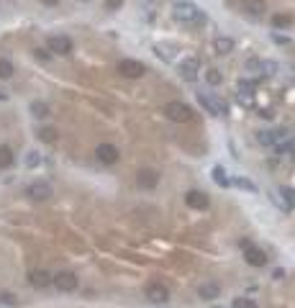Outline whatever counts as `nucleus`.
<instances>
[{"mask_svg": "<svg viewBox=\"0 0 295 308\" xmlns=\"http://www.w3.org/2000/svg\"><path fill=\"white\" fill-rule=\"evenodd\" d=\"M172 18L180 21V24H198V21H203V13H200V8L195 3H185L183 0V3H175Z\"/></svg>", "mask_w": 295, "mask_h": 308, "instance_id": "obj_1", "label": "nucleus"}, {"mask_svg": "<svg viewBox=\"0 0 295 308\" xmlns=\"http://www.w3.org/2000/svg\"><path fill=\"white\" fill-rule=\"evenodd\" d=\"M165 113H167L170 121H177V123H188V121H193V108H190L188 103H177V100H172V103L165 105Z\"/></svg>", "mask_w": 295, "mask_h": 308, "instance_id": "obj_2", "label": "nucleus"}, {"mask_svg": "<svg viewBox=\"0 0 295 308\" xmlns=\"http://www.w3.org/2000/svg\"><path fill=\"white\" fill-rule=\"evenodd\" d=\"M95 157H98V162H103V165H116V162L121 160V151H118L113 144H98V146H95Z\"/></svg>", "mask_w": 295, "mask_h": 308, "instance_id": "obj_3", "label": "nucleus"}, {"mask_svg": "<svg viewBox=\"0 0 295 308\" xmlns=\"http://www.w3.org/2000/svg\"><path fill=\"white\" fill-rule=\"evenodd\" d=\"M198 103H200L211 116H223V113H226V105H223L216 95H211V93H198Z\"/></svg>", "mask_w": 295, "mask_h": 308, "instance_id": "obj_4", "label": "nucleus"}, {"mask_svg": "<svg viewBox=\"0 0 295 308\" xmlns=\"http://www.w3.org/2000/svg\"><path fill=\"white\" fill-rule=\"evenodd\" d=\"M246 70L254 72V75H262V77H272L277 72V64L269 62V59H249L246 62Z\"/></svg>", "mask_w": 295, "mask_h": 308, "instance_id": "obj_5", "label": "nucleus"}, {"mask_svg": "<svg viewBox=\"0 0 295 308\" xmlns=\"http://www.w3.org/2000/svg\"><path fill=\"white\" fill-rule=\"evenodd\" d=\"M118 72H121L123 77L136 80V77H141V75L146 72V67H144V62H136V59H121V62H118Z\"/></svg>", "mask_w": 295, "mask_h": 308, "instance_id": "obj_6", "label": "nucleus"}, {"mask_svg": "<svg viewBox=\"0 0 295 308\" xmlns=\"http://www.w3.org/2000/svg\"><path fill=\"white\" fill-rule=\"evenodd\" d=\"M49 52H54V54H59V57L70 54V52H72V39H70V36H62V34L49 36Z\"/></svg>", "mask_w": 295, "mask_h": 308, "instance_id": "obj_7", "label": "nucleus"}, {"mask_svg": "<svg viewBox=\"0 0 295 308\" xmlns=\"http://www.w3.org/2000/svg\"><path fill=\"white\" fill-rule=\"evenodd\" d=\"M52 285H54L57 290H62V293H72V290L77 288V277H75L72 272H59V275L52 277Z\"/></svg>", "mask_w": 295, "mask_h": 308, "instance_id": "obj_8", "label": "nucleus"}, {"mask_svg": "<svg viewBox=\"0 0 295 308\" xmlns=\"http://www.w3.org/2000/svg\"><path fill=\"white\" fill-rule=\"evenodd\" d=\"M285 139H287V131H285V128L259 131V134H257V141H259V144H264V146H275V144H280V141H285Z\"/></svg>", "mask_w": 295, "mask_h": 308, "instance_id": "obj_9", "label": "nucleus"}, {"mask_svg": "<svg viewBox=\"0 0 295 308\" xmlns=\"http://www.w3.org/2000/svg\"><path fill=\"white\" fill-rule=\"evenodd\" d=\"M146 298H149L152 303H167L170 300V290L162 282H152V285H146Z\"/></svg>", "mask_w": 295, "mask_h": 308, "instance_id": "obj_10", "label": "nucleus"}, {"mask_svg": "<svg viewBox=\"0 0 295 308\" xmlns=\"http://www.w3.org/2000/svg\"><path fill=\"white\" fill-rule=\"evenodd\" d=\"M177 70H180V75H183L185 80H195V77H198V70H200V59H198V57H185Z\"/></svg>", "mask_w": 295, "mask_h": 308, "instance_id": "obj_11", "label": "nucleus"}, {"mask_svg": "<svg viewBox=\"0 0 295 308\" xmlns=\"http://www.w3.org/2000/svg\"><path fill=\"white\" fill-rule=\"evenodd\" d=\"M244 259H246V265H252V267H264V265H267V254H264L262 249H257V247H246V249H244Z\"/></svg>", "mask_w": 295, "mask_h": 308, "instance_id": "obj_12", "label": "nucleus"}, {"mask_svg": "<svg viewBox=\"0 0 295 308\" xmlns=\"http://www.w3.org/2000/svg\"><path fill=\"white\" fill-rule=\"evenodd\" d=\"M29 195H31L34 201H47V198L52 195V185H49V183L36 180V183H31V185H29Z\"/></svg>", "mask_w": 295, "mask_h": 308, "instance_id": "obj_13", "label": "nucleus"}, {"mask_svg": "<svg viewBox=\"0 0 295 308\" xmlns=\"http://www.w3.org/2000/svg\"><path fill=\"white\" fill-rule=\"evenodd\" d=\"M185 203H188L190 208H200V211H203V208H208L211 201H208V195H206L203 190H190V193L185 195Z\"/></svg>", "mask_w": 295, "mask_h": 308, "instance_id": "obj_14", "label": "nucleus"}, {"mask_svg": "<svg viewBox=\"0 0 295 308\" xmlns=\"http://www.w3.org/2000/svg\"><path fill=\"white\" fill-rule=\"evenodd\" d=\"M157 183H160V175L152 172V170H141L136 175V185L139 188H157Z\"/></svg>", "mask_w": 295, "mask_h": 308, "instance_id": "obj_15", "label": "nucleus"}, {"mask_svg": "<svg viewBox=\"0 0 295 308\" xmlns=\"http://www.w3.org/2000/svg\"><path fill=\"white\" fill-rule=\"evenodd\" d=\"M198 295H200L203 300H216V298L221 295V288H218L216 282H203V285H198Z\"/></svg>", "mask_w": 295, "mask_h": 308, "instance_id": "obj_16", "label": "nucleus"}, {"mask_svg": "<svg viewBox=\"0 0 295 308\" xmlns=\"http://www.w3.org/2000/svg\"><path fill=\"white\" fill-rule=\"evenodd\" d=\"M29 282H31L34 288H47V285H52V275L44 272V270H34V272L29 275Z\"/></svg>", "mask_w": 295, "mask_h": 308, "instance_id": "obj_17", "label": "nucleus"}, {"mask_svg": "<svg viewBox=\"0 0 295 308\" xmlns=\"http://www.w3.org/2000/svg\"><path fill=\"white\" fill-rule=\"evenodd\" d=\"M213 49H216L218 54H231V52H234V39H231V36H216Z\"/></svg>", "mask_w": 295, "mask_h": 308, "instance_id": "obj_18", "label": "nucleus"}, {"mask_svg": "<svg viewBox=\"0 0 295 308\" xmlns=\"http://www.w3.org/2000/svg\"><path fill=\"white\" fill-rule=\"evenodd\" d=\"M211 178H213V183L221 185V188H229V185H231V178L226 175V170H223L221 165H216V167L211 170Z\"/></svg>", "mask_w": 295, "mask_h": 308, "instance_id": "obj_19", "label": "nucleus"}, {"mask_svg": "<svg viewBox=\"0 0 295 308\" xmlns=\"http://www.w3.org/2000/svg\"><path fill=\"white\" fill-rule=\"evenodd\" d=\"M264 0H244V11L249 13V16H262L264 13Z\"/></svg>", "mask_w": 295, "mask_h": 308, "instance_id": "obj_20", "label": "nucleus"}, {"mask_svg": "<svg viewBox=\"0 0 295 308\" xmlns=\"http://www.w3.org/2000/svg\"><path fill=\"white\" fill-rule=\"evenodd\" d=\"M13 165V151L8 146H0V170H6Z\"/></svg>", "mask_w": 295, "mask_h": 308, "instance_id": "obj_21", "label": "nucleus"}, {"mask_svg": "<svg viewBox=\"0 0 295 308\" xmlns=\"http://www.w3.org/2000/svg\"><path fill=\"white\" fill-rule=\"evenodd\" d=\"M254 87H257V82H254V80H239V82H236L239 95H252V93H254Z\"/></svg>", "mask_w": 295, "mask_h": 308, "instance_id": "obj_22", "label": "nucleus"}, {"mask_svg": "<svg viewBox=\"0 0 295 308\" xmlns=\"http://www.w3.org/2000/svg\"><path fill=\"white\" fill-rule=\"evenodd\" d=\"M31 113H34L36 118H47V116H49V105L41 103V100H34V103H31Z\"/></svg>", "mask_w": 295, "mask_h": 308, "instance_id": "obj_23", "label": "nucleus"}, {"mask_svg": "<svg viewBox=\"0 0 295 308\" xmlns=\"http://www.w3.org/2000/svg\"><path fill=\"white\" fill-rule=\"evenodd\" d=\"M234 308H259V305H257V300H254V298L241 295V298H234Z\"/></svg>", "mask_w": 295, "mask_h": 308, "instance_id": "obj_24", "label": "nucleus"}, {"mask_svg": "<svg viewBox=\"0 0 295 308\" xmlns=\"http://www.w3.org/2000/svg\"><path fill=\"white\" fill-rule=\"evenodd\" d=\"M280 195H282V201L290 206V211L295 208V188H282L280 190Z\"/></svg>", "mask_w": 295, "mask_h": 308, "instance_id": "obj_25", "label": "nucleus"}, {"mask_svg": "<svg viewBox=\"0 0 295 308\" xmlns=\"http://www.w3.org/2000/svg\"><path fill=\"white\" fill-rule=\"evenodd\" d=\"M206 80H208V85H221V82H223V75H221L218 70H208V72H206Z\"/></svg>", "mask_w": 295, "mask_h": 308, "instance_id": "obj_26", "label": "nucleus"}, {"mask_svg": "<svg viewBox=\"0 0 295 308\" xmlns=\"http://www.w3.org/2000/svg\"><path fill=\"white\" fill-rule=\"evenodd\" d=\"M13 75V64L8 62V59H0V80H6V77H11Z\"/></svg>", "mask_w": 295, "mask_h": 308, "instance_id": "obj_27", "label": "nucleus"}, {"mask_svg": "<svg viewBox=\"0 0 295 308\" xmlns=\"http://www.w3.org/2000/svg\"><path fill=\"white\" fill-rule=\"evenodd\" d=\"M272 24H275L277 29H285V26H290V24H292V18H290V16H275V18H272Z\"/></svg>", "mask_w": 295, "mask_h": 308, "instance_id": "obj_28", "label": "nucleus"}, {"mask_svg": "<svg viewBox=\"0 0 295 308\" xmlns=\"http://www.w3.org/2000/svg\"><path fill=\"white\" fill-rule=\"evenodd\" d=\"M39 139H41V141H49V144H52V141H57V134H54L52 128H41V131H39Z\"/></svg>", "mask_w": 295, "mask_h": 308, "instance_id": "obj_29", "label": "nucleus"}, {"mask_svg": "<svg viewBox=\"0 0 295 308\" xmlns=\"http://www.w3.org/2000/svg\"><path fill=\"white\" fill-rule=\"evenodd\" d=\"M231 183H236L239 188H244V190H252V193L257 190V185H254V183H249V180H244V178H236V180H231Z\"/></svg>", "mask_w": 295, "mask_h": 308, "instance_id": "obj_30", "label": "nucleus"}, {"mask_svg": "<svg viewBox=\"0 0 295 308\" xmlns=\"http://www.w3.org/2000/svg\"><path fill=\"white\" fill-rule=\"evenodd\" d=\"M41 162V157H39V151H29V157H26V165L29 167H36Z\"/></svg>", "mask_w": 295, "mask_h": 308, "instance_id": "obj_31", "label": "nucleus"}, {"mask_svg": "<svg viewBox=\"0 0 295 308\" xmlns=\"http://www.w3.org/2000/svg\"><path fill=\"white\" fill-rule=\"evenodd\" d=\"M0 300H3V303H16V298L8 295V293H6V295H0Z\"/></svg>", "mask_w": 295, "mask_h": 308, "instance_id": "obj_32", "label": "nucleus"}, {"mask_svg": "<svg viewBox=\"0 0 295 308\" xmlns=\"http://www.w3.org/2000/svg\"><path fill=\"white\" fill-rule=\"evenodd\" d=\"M41 3H44V6H57L59 0H41Z\"/></svg>", "mask_w": 295, "mask_h": 308, "instance_id": "obj_33", "label": "nucleus"}, {"mask_svg": "<svg viewBox=\"0 0 295 308\" xmlns=\"http://www.w3.org/2000/svg\"><path fill=\"white\" fill-rule=\"evenodd\" d=\"M0 100H8V95H6V93H0Z\"/></svg>", "mask_w": 295, "mask_h": 308, "instance_id": "obj_34", "label": "nucleus"}, {"mask_svg": "<svg viewBox=\"0 0 295 308\" xmlns=\"http://www.w3.org/2000/svg\"><path fill=\"white\" fill-rule=\"evenodd\" d=\"M82 3H87V0H82Z\"/></svg>", "mask_w": 295, "mask_h": 308, "instance_id": "obj_35", "label": "nucleus"}, {"mask_svg": "<svg viewBox=\"0 0 295 308\" xmlns=\"http://www.w3.org/2000/svg\"><path fill=\"white\" fill-rule=\"evenodd\" d=\"M218 308H221V305H218Z\"/></svg>", "mask_w": 295, "mask_h": 308, "instance_id": "obj_36", "label": "nucleus"}]
</instances>
